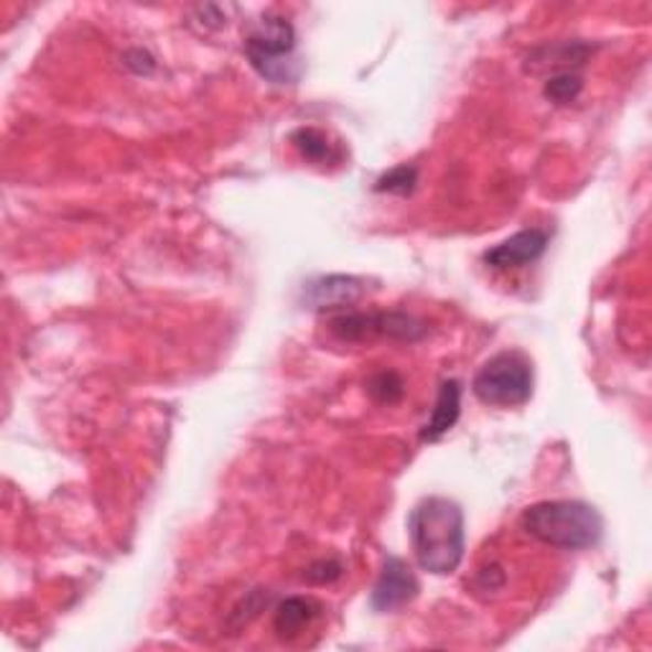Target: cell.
<instances>
[{"label":"cell","mask_w":652,"mask_h":652,"mask_svg":"<svg viewBox=\"0 0 652 652\" xmlns=\"http://www.w3.org/2000/svg\"><path fill=\"white\" fill-rule=\"evenodd\" d=\"M410 548L420 571L449 576L464 558V513L449 498H424L408 515Z\"/></svg>","instance_id":"6da1fadb"},{"label":"cell","mask_w":652,"mask_h":652,"mask_svg":"<svg viewBox=\"0 0 652 652\" xmlns=\"http://www.w3.org/2000/svg\"><path fill=\"white\" fill-rule=\"evenodd\" d=\"M520 525L531 538L558 551H589L605 535L599 510L581 500L535 502L520 517Z\"/></svg>","instance_id":"7a4b0ae2"},{"label":"cell","mask_w":652,"mask_h":652,"mask_svg":"<svg viewBox=\"0 0 652 652\" xmlns=\"http://www.w3.org/2000/svg\"><path fill=\"white\" fill-rule=\"evenodd\" d=\"M245 54L253 70L270 85H296L301 79V60L296 56V29L284 15L255 21L245 36Z\"/></svg>","instance_id":"3957f363"},{"label":"cell","mask_w":652,"mask_h":652,"mask_svg":"<svg viewBox=\"0 0 652 652\" xmlns=\"http://www.w3.org/2000/svg\"><path fill=\"white\" fill-rule=\"evenodd\" d=\"M533 365L523 352H500L487 360L472 380V391L484 406L517 408L533 398Z\"/></svg>","instance_id":"277c9868"},{"label":"cell","mask_w":652,"mask_h":652,"mask_svg":"<svg viewBox=\"0 0 652 652\" xmlns=\"http://www.w3.org/2000/svg\"><path fill=\"white\" fill-rule=\"evenodd\" d=\"M329 332L340 342H418L428 332V327L418 317L403 311H352L329 321Z\"/></svg>","instance_id":"5b68a950"},{"label":"cell","mask_w":652,"mask_h":652,"mask_svg":"<svg viewBox=\"0 0 652 652\" xmlns=\"http://www.w3.org/2000/svg\"><path fill=\"white\" fill-rule=\"evenodd\" d=\"M418 579L416 574L410 571L406 560L398 556H387L383 564V571H380L377 581L373 586V597H370V605H373L375 612H395V609L406 607L408 601L418 597Z\"/></svg>","instance_id":"8992f818"},{"label":"cell","mask_w":652,"mask_h":652,"mask_svg":"<svg viewBox=\"0 0 652 652\" xmlns=\"http://www.w3.org/2000/svg\"><path fill=\"white\" fill-rule=\"evenodd\" d=\"M365 296V280L354 276H321L303 286V303L311 311H336L357 303Z\"/></svg>","instance_id":"52a82bcc"},{"label":"cell","mask_w":652,"mask_h":652,"mask_svg":"<svg viewBox=\"0 0 652 652\" xmlns=\"http://www.w3.org/2000/svg\"><path fill=\"white\" fill-rule=\"evenodd\" d=\"M548 247V233L546 229H523L510 237V241L490 247L484 253V263L490 268L498 270H510V268H523L531 266L546 253Z\"/></svg>","instance_id":"ba28073f"},{"label":"cell","mask_w":652,"mask_h":652,"mask_svg":"<svg viewBox=\"0 0 652 652\" xmlns=\"http://www.w3.org/2000/svg\"><path fill=\"white\" fill-rule=\"evenodd\" d=\"M461 416V385L459 380H443L439 387V398H436V408L428 418V424L420 431L424 441H439L447 436Z\"/></svg>","instance_id":"9c48e42d"},{"label":"cell","mask_w":652,"mask_h":652,"mask_svg":"<svg viewBox=\"0 0 652 652\" xmlns=\"http://www.w3.org/2000/svg\"><path fill=\"white\" fill-rule=\"evenodd\" d=\"M319 607L313 605L311 599H303V597H291L286 601H280L278 609H276V619H274V627L280 638H296L303 627H307L313 617H317Z\"/></svg>","instance_id":"30bf717a"},{"label":"cell","mask_w":652,"mask_h":652,"mask_svg":"<svg viewBox=\"0 0 652 652\" xmlns=\"http://www.w3.org/2000/svg\"><path fill=\"white\" fill-rule=\"evenodd\" d=\"M291 143L303 159L311 163H334L340 161V153L334 151V146L329 143L327 133H321L317 128H299L293 130Z\"/></svg>","instance_id":"8fae6325"},{"label":"cell","mask_w":652,"mask_h":652,"mask_svg":"<svg viewBox=\"0 0 652 652\" xmlns=\"http://www.w3.org/2000/svg\"><path fill=\"white\" fill-rule=\"evenodd\" d=\"M543 52H548V60H533V64H527V70L553 67L558 72H571V67H581L594 49L589 44H571V41H566L560 46H546Z\"/></svg>","instance_id":"7c38bea8"},{"label":"cell","mask_w":652,"mask_h":652,"mask_svg":"<svg viewBox=\"0 0 652 652\" xmlns=\"http://www.w3.org/2000/svg\"><path fill=\"white\" fill-rule=\"evenodd\" d=\"M581 89H584L581 74L558 72V74H553V77L546 82V89H543V93H546V97L551 103L568 105V103H574L576 97L581 95Z\"/></svg>","instance_id":"4fadbf2b"},{"label":"cell","mask_w":652,"mask_h":652,"mask_svg":"<svg viewBox=\"0 0 652 652\" xmlns=\"http://www.w3.org/2000/svg\"><path fill=\"white\" fill-rule=\"evenodd\" d=\"M416 184H418V169L408 167V163H403V167L387 171L385 177L377 179L375 192L408 196L413 189H416Z\"/></svg>","instance_id":"5bb4252c"},{"label":"cell","mask_w":652,"mask_h":652,"mask_svg":"<svg viewBox=\"0 0 652 652\" xmlns=\"http://www.w3.org/2000/svg\"><path fill=\"white\" fill-rule=\"evenodd\" d=\"M370 393L380 403H395L403 398V380L395 373H380L377 377L370 380Z\"/></svg>","instance_id":"9a60e30c"},{"label":"cell","mask_w":652,"mask_h":652,"mask_svg":"<svg viewBox=\"0 0 652 652\" xmlns=\"http://www.w3.org/2000/svg\"><path fill=\"white\" fill-rule=\"evenodd\" d=\"M342 576V564L340 560H317V564L309 566V571L303 574V579L311 584H332Z\"/></svg>","instance_id":"2e32d148"},{"label":"cell","mask_w":652,"mask_h":652,"mask_svg":"<svg viewBox=\"0 0 652 652\" xmlns=\"http://www.w3.org/2000/svg\"><path fill=\"white\" fill-rule=\"evenodd\" d=\"M130 56H136V62H126L130 70H136L138 74H151L153 70H156V62H153V56L151 54H146V52H130Z\"/></svg>","instance_id":"e0dca14e"}]
</instances>
